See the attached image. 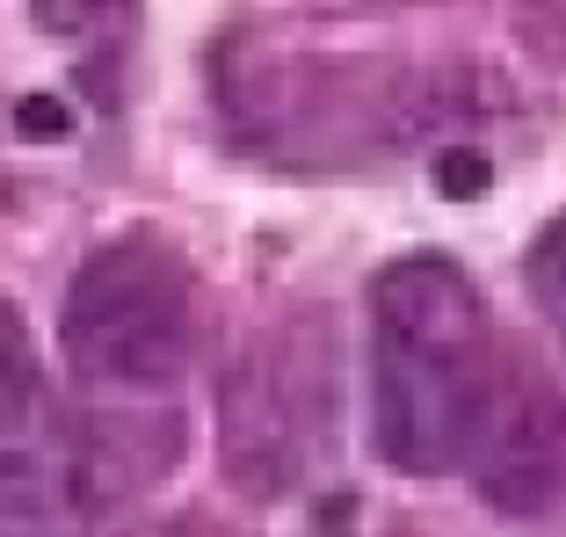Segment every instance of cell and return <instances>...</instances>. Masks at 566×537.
Segmentation results:
<instances>
[{
  "label": "cell",
  "mask_w": 566,
  "mask_h": 537,
  "mask_svg": "<svg viewBox=\"0 0 566 537\" xmlns=\"http://www.w3.org/2000/svg\"><path fill=\"white\" fill-rule=\"evenodd\" d=\"M486 298L450 254H400L370 284V436L392 472H458L509 400Z\"/></svg>",
  "instance_id": "obj_1"
},
{
  "label": "cell",
  "mask_w": 566,
  "mask_h": 537,
  "mask_svg": "<svg viewBox=\"0 0 566 537\" xmlns=\"http://www.w3.org/2000/svg\"><path fill=\"white\" fill-rule=\"evenodd\" d=\"M59 341L87 386L124 400L167 392L203 349V284L189 254H175L160 233L102 240L66 284Z\"/></svg>",
  "instance_id": "obj_2"
},
{
  "label": "cell",
  "mask_w": 566,
  "mask_h": 537,
  "mask_svg": "<svg viewBox=\"0 0 566 537\" xmlns=\"http://www.w3.org/2000/svg\"><path fill=\"white\" fill-rule=\"evenodd\" d=\"M342 414V356L327 313H283L240 341L218 386V465L240 494L283 502L334 451Z\"/></svg>",
  "instance_id": "obj_3"
},
{
  "label": "cell",
  "mask_w": 566,
  "mask_h": 537,
  "mask_svg": "<svg viewBox=\"0 0 566 537\" xmlns=\"http://www.w3.org/2000/svg\"><path fill=\"white\" fill-rule=\"evenodd\" d=\"M218 109L240 146L269 160H334V152H364L385 131H400L415 95L385 66L298 59V51H262L233 36L218 51Z\"/></svg>",
  "instance_id": "obj_4"
},
{
  "label": "cell",
  "mask_w": 566,
  "mask_h": 537,
  "mask_svg": "<svg viewBox=\"0 0 566 537\" xmlns=\"http://www.w3.org/2000/svg\"><path fill=\"white\" fill-rule=\"evenodd\" d=\"M182 451V421L160 407L81 414L59 436L0 451V537H87L109 508L160 487Z\"/></svg>",
  "instance_id": "obj_5"
},
{
  "label": "cell",
  "mask_w": 566,
  "mask_h": 537,
  "mask_svg": "<svg viewBox=\"0 0 566 537\" xmlns=\"http://www.w3.org/2000/svg\"><path fill=\"white\" fill-rule=\"evenodd\" d=\"M36 400H44V370H36L30 319L0 298V436H15L22 421L36 414Z\"/></svg>",
  "instance_id": "obj_6"
},
{
  "label": "cell",
  "mask_w": 566,
  "mask_h": 537,
  "mask_svg": "<svg viewBox=\"0 0 566 537\" xmlns=\"http://www.w3.org/2000/svg\"><path fill=\"white\" fill-rule=\"evenodd\" d=\"M132 22H138V0H36V30L66 51L117 44Z\"/></svg>",
  "instance_id": "obj_7"
},
{
  "label": "cell",
  "mask_w": 566,
  "mask_h": 537,
  "mask_svg": "<svg viewBox=\"0 0 566 537\" xmlns=\"http://www.w3.org/2000/svg\"><path fill=\"white\" fill-rule=\"evenodd\" d=\"M523 276H531V298H537V313H545V327L559 335V349H566V211L531 240Z\"/></svg>",
  "instance_id": "obj_8"
}]
</instances>
